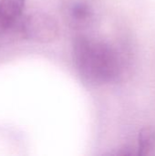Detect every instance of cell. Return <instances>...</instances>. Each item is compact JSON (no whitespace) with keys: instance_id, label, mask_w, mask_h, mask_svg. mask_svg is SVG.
<instances>
[{"instance_id":"cell-1","label":"cell","mask_w":155,"mask_h":156,"mask_svg":"<svg viewBox=\"0 0 155 156\" xmlns=\"http://www.w3.org/2000/svg\"><path fill=\"white\" fill-rule=\"evenodd\" d=\"M72 54L78 71L90 83H110L121 75L122 65L118 53L104 41L79 36L73 41Z\"/></svg>"},{"instance_id":"cell-2","label":"cell","mask_w":155,"mask_h":156,"mask_svg":"<svg viewBox=\"0 0 155 156\" xmlns=\"http://www.w3.org/2000/svg\"><path fill=\"white\" fill-rule=\"evenodd\" d=\"M8 31L14 32L24 39L48 43L58 37L59 29L57 21L51 16L36 11L23 14Z\"/></svg>"},{"instance_id":"cell-3","label":"cell","mask_w":155,"mask_h":156,"mask_svg":"<svg viewBox=\"0 0 155 156\" xmlns=\"http://www.w3.org/2000/svg\"><path fill=\"white\" fill-rule=\"evenodd\" d=\"M62 15L66 24L74 30H86L96 22L93 6L83 0H67L62 5Z\"/></svg>"},{"instance_id":"cell-4","label":"cell","mask_w":155,"mask_h":156,"mask_svg":"<svg viewBox=\"0 0 155 156\" xmlns=\"http://www.w3.org/2000/svg\"><path fill=\"white\" fill-rule=\"evenodd\" d=\"M25 0H0V32H7L23 15Z\"/></svg>"},{"instance_id":"cell-5","label":"cell","mask_w":155,"mask_h":156,"mask_svg":"<svg viewBox=\"0 0 155 156\" xmlns=\"http://www.w3.org/2000/svg\"><path fill=\"white\" fill-rule=\"evenodd\" d=\"M138 155H155V129L144 128L139 133Z\"/></svg>"}]
</instances>
